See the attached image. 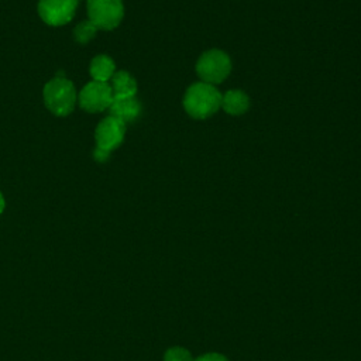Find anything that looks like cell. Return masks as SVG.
Listing matches in <instances>:
<instances>
[{
  "label": "cell",
  "mask_w": 361,
  "mask_h": 361,
  "mask_svg": "<svg viewBox=\"0 0 361 361\" xmlns=\"http://www.w3.org/2000/svg\"><path fill=\"white\" fill-rule=\"evenodd\" d=\"M221 104V94L214 85L197 82L188 87L183 96V107L193 118H207L214 114Z\"/></svg>",
  "instance_id": "cell-1"
},
{
  "label": "cell",
  "mask_w": 361,
  "mask_h": 361,
  "mask_svg": "<svg viewBox=\"0 0 361 361\" xmlns=\"http://www.w3.org/2000/svg\"><path fill=\"white\" fill-rule=\"evenodd\" d=\"M44 103L55 116H68L76 103V89L65 76H55L44 86Z\"/></svg>",
  "instance_id": "cell-2"
},
{
  "label": "cell",
  "mask_w": 361,
  "mask_h": 361,
  "mask_svg": "<svg viewBox=\"0 0 361 361\" xmlns=\"http://www.w3.org/2000/svg\"><path fill=\"white\" fill-rule=\"evenodd\" d=\"M196 72L202 82L210 85L220 83L231 72V59L224 51L209 49L197 59Z\"/></svg>",
  "instance_id": "cell-3"
},
{
  "label": "cell",
  "mask_w": 361,
  "mask_h": 361,
  "mask_svg": "<svg viewBox=\"0 0 361 361\" xmlns=\"http://www.w3.org/2000/svg\"><path fill=\"white\" fill-rule=\"evenodd\" d=\"M89 20L102 30L116 28L124 17L121 0H87Z\"/></svg>",
  "instance_id": "cell-4"
},
{
  "label": "cell",
  "mask_w": 361,
  "mask_h": 361,
  "mask_svg": "<svg viewBox=\"0 0 361 361\" xmlns=\"http://www.w3.org/2000/svg\"><path fill=\"white\" fill-rule=\"evenodd\" d=\"M111 102H113V92L107 82L92 80L86 83L79 93L80 107L90 113H97L109 109Z\"/></svg>",
  "instance_id": "cell-5"
},
{
  "label": "cell",
  "mask_w": 361,
  "mask_h": 361,
  "mask_svg": "<svg viewBox=\"0 0 361 361\" xmlns=\"http://www.w3.org/2000/svg\"><path fill=\"white\" fill-rule=\"evenodd\" d=\"M78 0H39L38 13L48 25H63L75 16Z\"/></svg>",
  "instance_id": "cell-6"
},
{
  "label": "cell",
  "mask_w": 361,
  "mask_h": 361,
  "mask_svg": "<svg viewBox=\"0 0 361 361\" xmlns=\"http://www.w3.org/2000/svg\"><path fill=\"white\" fill-rule=\"evenodd\" d=\"M124 134H126V123H123L116 117L109 116L104 120H102L96 127V133H94L96 148L110 154L114 148H117L123 142Z\"/></svg>",
  "instance_id": "cell-7"
},
{
  "label": "cell",
  "mask_w": 361,
  "mask_h": 361,
  "mask_svg": "<svg viewBox=\"0 0 361 361\" xmlns=\"http://www.w3.org/2000/svg\"><path fill=\"white\" fill-rule=\"evenodd\" d=\"M107 110L111 117H116L123 123H131L141 114V104L135 97H120L113 99Z\"/></svg>",
  "instance_id": "cell-8"
},
{
  "label": "cell",
  "mask_w": 361,
  "mask_h": 361,
  "mask_svg": "<svg viewBox=\"0 0 361 361\" xmlns=\"http://www.w3.org/2000/svg\"><path fill=\"white\" fill-rule=\"evenodd\" d=\"M220 107L231 116L244 114L250 107V99L245 92L243 90H228L221 94V104Z\"/></svg>",
  "instance_id": "cell-9"
},
{
  "label": "cell",
  "mask_w": 361,
  "mask_h": 361,
  "mask_svg": "<svg viewBox=\"0 0 361 361\" xmlns=\"http://www.w3.org/2000/svg\"><path fill=\"white\" fill-rule=\"evenodd\" d=\"M110 87L113 92V99L120 97H134L137 93V82L135 79L126 71L114 72L113 78L110 79Z\"/></svg>",
  "instance_id": "cell-10"
},
{
  "label": "cell",
  "mask_w": 361,
  "mask_h": 361,
  "mask_svg": "<svg viewBox=\"0 0 361 361\" xmlns=\"http://www.w3.org/2000/svg\"><path fill=\"white\" fill-rule=\"evenodd\" d=\"M114 72H116L114 62L107 55H97L90 62V75L93 80L107 82L113 78Z\"/></svg>",
  "instance_id": "cell-11"
},
{
  "label": "cell",
  "mask_w": 361,
  "mask_h": 361,
  "mask_svg": "<svg viewBox=\"0 0 361 361\" xmlns=\"http://www.w3.org/2000/svg\"><path fill=\"white\" fill-rule=\"evenodd\" d=\"M99 28L90 21V20H86V21H82L79 23L75 30H73V35H75V39L80 44H86L89 42L94 35H96V31Z\"/></svg>",
  "instance_id": "cell-12"
},
{
  "label": "cell",
  "mask_w": 361,
  "mask_h": 361,
  "mask_svg": "<svg viewBox=\"0 0 361 361\" xmlns=\"http://www.w3.org/2000/svg\"><path fill=\"white\" fill-rule=\"evenodd\" d=\"M164 361H193L190 353L183 347H171L164 354Z\"/></svg>",
  "instance_id": "cell-13"
},
{
  "label": "cell",
  "mask_w": 361,
  "mask_h": 361,
  "mask_svg": "<svg viewBox=\"0 0 361 361\" xmlns=\"http://www.w3.org/2000/svg\"><path fill=\"white\" fill-rule=\"evenodd\" d=\"M193 361H228V360L224 355L219 354V353H207V354H203V355L197 357Z\"/></svg>",
  "instance_id": "cell-14"
},
{
  "label": "cell",
  "mask_w": 361,
  "mask_h": 361,
  "mask_svg": "<svg viewBox=\"0 0 361 361\" xmlns=\"http://www.w3.org/2000/svg\"><path fill=\"white\" fill-rule=\"evenodd\" d=\"M4 206H6V203H4V197H3V195L0 193V213L4 210Z\"/></svg>",
  "instance_id": "cell-15"
}]
</instances>
